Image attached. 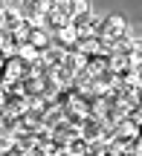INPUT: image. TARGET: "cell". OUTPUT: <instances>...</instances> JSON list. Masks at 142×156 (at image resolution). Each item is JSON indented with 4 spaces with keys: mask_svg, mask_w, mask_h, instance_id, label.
Here are the masks:
<instances>
[{
    "mask_svg": "<svg viewBox=\"0 0 142 156\" xmlns=\"http://www.w3.org/2000/svg\"><path fill=\"white\" fill-rule=\"evenodd\" d=\"M99 35H102V38H110V41L122 38V35H128V20H125L122 15H107V17H102Z\"/></svg>",
    "mask_w": 142,
    "mask_h": 156,
    "instance_id": "obj_1",
    "label": "cell"
},
{
    "mask_svg": "<svg viewBox=\"0 0 142 156\" xmlns=\"http://www.w3.org/2000/svg\"><path fill=\"white\" fill-rule=\"evenodd\" d=\"M29 75V64L23 61L20 55H9L6 58V67H3V78L6 81H23Z\"/></svg>",
    "mask_w": 142,
    "mask_h": 156,
    "instance_id": "obj_2",
    "label": "cell"
},
{
    "mask_svg": "<svg viewBox=\"0 0 142 156\" xmlns=\"http://www.w3.org/2000/svg\"><path fill=\"white\" fill-rule=\"evenodd\" d=\"M29 44H32L35 49H41V52H44L46 46L52 44V32H49L46 26H32V35H29Z\"/></svg>",
    "mask_w": 142,
    "mask_h": 156,
    "instance_id": "obj_3",
    "label": "cell"
},
{
    "mask_svg": "<svg viewBox=\"0 0 142 156\" xmlns=\"http://www.w3.org/2000/svg\"><path fill=\"white\" fill-rule=\"evenodd\" d=\"M84 69L96 78V75H102V73H107V69H110V58L107 55H87V67Z\"/></svg>",
    "mask_w": 142,
    "mask_h": 156,
    "instance_id": "obj_4",
    "label": "cell"
},
{
    "mask_svg": "<svg viewBox=\"0 0 142 156\" xmlns=\"http://www.w3.org/2000/svg\"><path fill=\"white\" fill-rule=\"evenodd\" d=\"M110 69H113L116 75H128L133 69V61H131V55H110Z\"/></svg>",
    "mask_w": 142,
    "mask_h": 156,
    "instance_id": "obj_5",
    "label": "cell"
},
{
    "mask_svg": "<svg viewBox=\"0 0 142 156\" xmlns=\"http://www.w3.org/2000/svg\"><path fill=\"white\" fill-rule=\"evenodd\" d=\"M87 151H90V142L81 139V136H75V139L67 145V153L70 156H87Z\"/></svg>",
    "mask_w": 142,
    "mask_h": 156,
    "instance_id": "obj_6",
    "label": "cell"
},
{
    "mask_svg": "<svg viewBox=\"0 0 142 156\" xmlns=\"http://www.w3.org/2000/svg\"><path fill=\"white\" fill-rule=\"evenodd\" d=\"M15 55H20L26 64H32V61H38V58H41V49H35L32 44H20V46L15 49Z\"/></svg>",
    "mask_w": 142,
    "mask_h": 156,
    "instance_id": "obj_7",
    "label": "cell"
},
{
    "mask_svg": "<svg viewBox=\"0 0 142 156\" xmlns=\"http://www.w3.org/2000/svg\"><path fill=\"white\" fill-rule=\"evenodd\" d=\"M81 15H90V0H70V20Z\"/></svg>",
    "mask_w": 142,
    "mask_h": 156,
    "instance_id": "obj_8",
    "label": "cell"
},
{
    "mask_svg": "<svg viewBox=\"0 0 142 156\" xmlns=\"http://www.w3.org/2000/svg\"><path fill=\"white\" fill-rule=\"evenodd\" d=\"M0 26H3V6H0Z\"/></svg>",
    "mask_w": 142,
    "mask_h": 156,
    "instance_id": "obj_9",
    "label": "cell"
}]
</instances>
